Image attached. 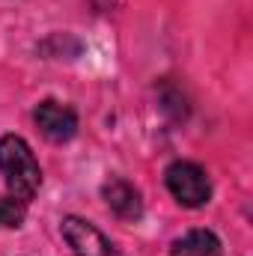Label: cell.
Wrapping results in <instances>:
<instances>
[{"label": "cell", "instance_id": "1", "mask_svg": "<svg viewBox=\"0 0 253 256\" xmlns=\"http://www.w3.org/2000/svg\"><path fill=\"white\" fill-rule=\"evenodd\" d=\"M0 173L6 176V188L15 200H21L24 206L36 196L42 185V170L39 161L33 155V149L27 146L24 137L18 134H6L0 137Z\"/></svg>", "mask_w": 253, "mask_h": 256}, {"label": "cell", "instance_id": "2", "mask_svg": "<svg viewBox=\"0 0 253 256\" xmlns=\"http://www.w3.org/2000/svg\"><path fill=\"white\" fill-rule=\"evenodd\" d=\"M164 182L176 196V202L185 208H200L212 200V179L194 161H173L164 170Z\"/></svg>", "mask_w": 253, "mask_h": 256}, {"label": "cell", "instance_id": "3", "mask_svg": "<svg viewBox=\"0 0 253 256\" xmlns=\"http://www.w3.org/2000/svg\"><path fill=\"white\" fill-rule=\"evenodd\" d=\"M60 230H63L66 244L72 248L74 256H126L120 254V248L98 226H92L90 220H84L78 214H66Z\"/></svg>", "mask_w": 253, "mask_h": 256}, {"label": "cell", "instance_id": "4", "mask_svg": "<svg viewBox=\"0 0 253 256\" xmlns=\"http://www.w3.org/2000/svg\"><path fill=\"white\" fill-rule=\"evenodd\" d=\"M33 120H36L39 131H42L51 143H66V140H72L74 131H78V114H74L68 104H60V102H54V98L42 102V104L36 108Z\"/></svg>", "mask_w": 253, "mask_h": 256}, {"label": "cell", "instance_id": "5", "mask_svg": "<svg viewBox=\"0 0 253 256\" xmlns=\"http://www.w3.org/2000/svg\"><path fill=\"white\" fill-rule=\"evenodd\" d=\"M102 196H104V202H108V208L116 214V218H122V220H140L143 218V200H140V191L126 182V179H108L104 185H102Z\"/></svg>", "mask_w": 253, "mask_h": 256}, {"label": "cell", "instance_id": "6", "mask_svg": "<svg viewBox=\"0 0 253 256\" xmlns=\"http://www.w3.org/2000/svg\"><path fill=\"white\" fill-rule=\"evenodd\" d=\"M170 256H220V238L212 230H190L173 242Z\"/></svg>", "mask_w": 253, "mask_h": 256}, {"label": "cell", "instance_id": "7", "mask_svg": "<svg viewBox=\"0 0 253 256\" xmlns=\"http://www.w3.org/2000/svg\"><path fill=\"white\" fill-rule=\"evenodd\" d=\"M24 220V202L9 196V200H0V230H15L21 226Z\"/></svg>", "mask_w": 253, "mask_h": 256}]
</instances>
